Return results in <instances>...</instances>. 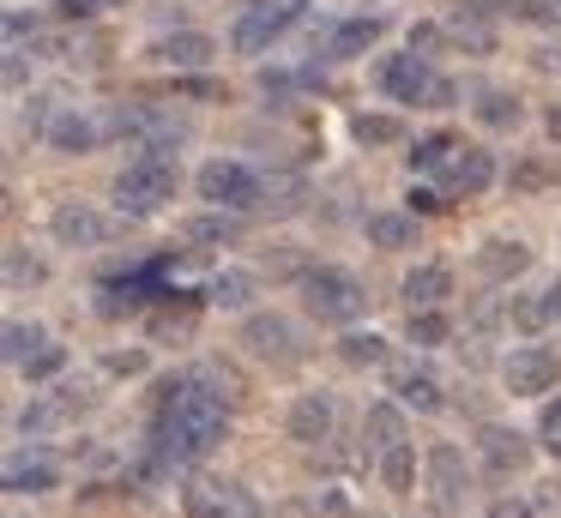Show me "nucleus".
<instances>
[{
  "mask_svg": "<svg viewBox=\"0 0 561 518\" xmlns=\"http://www.w3.org/2000/svg\"><path fill=\"white\" fill-rule=\"evenodd\" d=\"M411 482H416V452H411V440L387 446V452H380V488L411 494Z\"/></svg>",
  "mask_w": 561,
  "mask_h": 518,
  "instance_id": "22",
  "label": "nucleus"
},
{
  "mask_svg": "<svg viewBox=\"0 0 561 518\" xmlns=\"http://www.w3.org/2000/svg\"><path fill=\"white\" fill-rule=\"evenodd\" d=\"M230 434V410H224V392H211L206 373H187V380L170 385V398H163L158 410V446L163 458H175V464H194V458H206L211 446Z\"/></svg>",
  "mask_w": 561,
  "mask_h": 518,
  "instance_id": "1",
  "label": "nucleus"
},
{
  "mask_svg": "<svg viewBox=\"0 0 561 518\" xmlns=\"http://www.w3.org/2000/svg\"><path fill=\"white\" fill-rule=\"evenodd\" d=\"M477 458H483L489 476H513V470H525L531 446H525V434H513V428H483L477 434Z\"/></svg>",
  "mask_w": 561,
  "mask_h": 518,
  "instance_id": "11",
  "label": "nucleus"
},
{
  "mask_svg": "<svg viewBox=\"0 0 561 518\" xmlns=\"http://www.w3.org/2000/svg\"><path fill=\"white\" fill-rule=\"evenodd\" d=\"M7 488H13V494L55 488V464H49V458H13V464H7Z\"/></svg>",
  "mask_w": 561,
  "mask_h": 518,
  "instance_id": "23",
  "label": "nucleus"
},
{
  "mask_svg": "<svg viewBox=\"0 0 561 518\" xmlns=\"http://www.w3.org/2000/svg\"><path fill=\"white\" fill-rule=\"evenodd\" d=\"M537 440H543L549 452L561 458V404H549V410H543V422H537Z\"/></svg>",
  "mask_w": 561,
  "mask_h": 518,
  "instance_id": "40",
  "label": "nucleus"
},
{
  "mask_svg": "<svg viewBox=\"0 0 561 518\" xmlns=\"http://www.w3.org/2000/svg\"><path fill=\"white\" fill-rule=\"evenodd\" d=\"M392 385H399V398H404L411 410H423V416H428V410H440V385L428 380V373H399Z\"/></svg>",
  "mask_w": 561,
  "mask_h": 518,
  "instance_id": "31",
  "label": "nucleus"
},
{
  "mask_svg": "<svg viewBox=\"0 0 561 518\" xmlns=\"http://www.w3.org/2000/svg\"><path fill=\"white\" fill-rule=\"evenodd\" d=\"M98 7H122V0H61L67 19H85V12H98Z\"/></svg>",
  "mask_w": 561,
  "mask_h": 518,
  "instance_id": "44",
  "label": "nucleus"
},
{
  "mask_svg": "<svg viewBox=\"0 0 561 518\" xmlns=\"http://www.w3.org/2000/svg\"><path fill=\"white\" fill-rule=\"evenodd\" d=\"M447 337H453L447 313H435V308H416V313H411V344H423V349H440Z\"/></svg>",
  "mask_w": 561,
  "mask_h": 518,
  "instance_id": "30",
  "label": "nucleus"
},
{
  "mask_svg": "<svg viewBox=\"0 0 561 518\" xmlns=\"http://www.w3.org/2000/svg\"><path fill=\"white\" fill-rule=\"evenodd\" d=\"M182 241H194V248H230V241H242V217L236 211H211V217H187L182 223Z\"/></svg>",
  "mask_w": 561,
  "mask_h": 518,
  "instance_id": "20",
  "label": "nucleus"
},
{
  "mask_svg": "<svg viewBox=\"0 0 561 518\" xmlns=\"http://www.w3.org/2000/svg\"><path fill=\"white\" fill-rule=\"evenodd\" d=\"M175 181H182L175 157L139 151L134 163L115 175V205H122V217H151V211H163V205L175 199Z\"/></svg>",
  "mask_w": 561,
  "mask_h": 518,
  "instance_id": "2",
  "label": "nucleus"
},
{
  "mask_svg": "<svg viewBox=\"0 0 561 518\" xmlns=\"http://www.w3.org/2000/svg\"><path fill=\"white\" fill-rule=\"evenodd\" d=\"M459 151V139H447V133H435V139H423L411 151V169H447V157Z\"/></svg>",
  "mask_w": 561,
  "mask_h": 518,
  "instance_id": "33",
  "label": "nucleus"
},
{
  "mask_svg": "<svg viewBox=\"0 0 561 518\" xmlns=\"http://www.w3.org/2000/svg\"><path fill=\"white\" fill-rule=\"evenodd\" d=\"M519 96H507V91H483L477 96V120H483V127H519Z\"/></svg>",
  "mask_w": 561,
  "mask_h": 518,
  "instance_id": "28",
  "label": "nucleus"
},
{
  "mask_svg": "<svg viewBox=\"0 0 561 518\" xmlns=\"http://www.w3.org/2000/svg\"><path fill=\"white\" fill-rule=\"evenodd\" d=\"M501 380H507L513 398H537V392H549V385L561 380V356H556V349H543V344H525V349H513V356H507Z\"/></svg>",
  "mask_w": 561,
  "mask_h": 518,
  "instance_id": "7",
  "label": "nucleus"
},
{
  "mask_svg": "<svg viewBox=\"0 0 561 518\" xmlns=\"http://www.w3.org/2000/svg\"><path fill=\"white\" fill-rule=\"evenodd\" d=\"M549 320H556L549 301H513V325H519V332H543Z\"/></svg>",
  "mask_w": 561,
  "mask_h": 518,
  "instance_id": "37",
  "label": "nucleus"
},
{
  "mask_svg": "<svg viewBox=\"0 0 561 518\" xmlns=\"http://www.w3.org/2000/svg\"><path fill=\"white\" fill-rule=\"evenodd\" d=\"M43 133H49V145H55V151L79 157V151H91V145H98V133H103V127H98L91 115H79V108H61V115H55Z\"/></svg>",
  "mask_w": 561,
  "mask_h": 518,
  "instance_id": "18",
  "label": "nucleus"
},
{
  "mask_svg": "<svg viewBox=\"0 0 561 518\" xmlns=\"http://www.w3.org/2000/svg\"><path fill=\"white\" fill-rule=\"evenodd\" d=\"M182 91H187V96H224V91H218V84H206V79H187V84H182Z\"/></svg>",
  "mask_w": 561,
  "mask_h": 518,
  "instance_id": "49",
  "label": "nucleus"
},
{
  "mask_svg": "<svg viewBox=\"0 0 561 518\" xmlns=\"http://www.w3.org/2000/svg\"><path fill=\"white\" fill-rule=\"evenodd\" d=\"M537 187H549V163H537V157H531V163L513 169V193H537Z\"/></svg>",
  "mask_w": 561,
  "mask_h": 518,
  "instance_id": "39",
  "label": "nucleus"
},
{
  "mask_svg": "<svg viewBox=\"0 0 561 518\" xmlns=\"http://www.w3.org/2000/svg\"><path fill=\"white\" fill-rule=\"evenodd\" d=\"M453 296V272L447 265H416L411 277H404V308H440V301Z\"/></svg>",
  "mask_w": 561,
  "mask_h": 518,
  "instance_id": "19",
  "label": "nucleus"
},
{
  "mask_svg": "<svg viewBox=\"0 0 561 518\" xmlns=\"http://www.w3.org/2000/svg\"><path fill=\"white\" fill-rule=\"evenodd\" d=\"M435 48H440V31H435V24H416V31H411V55H435Z\"/></svg>",
  "mask_w": 561,
  "mask_h": 518,
  "instance_id": "42",
  "label": "nucleus"
},
{
  "mask_svg": "<svg viewBox=\"0 0 561 518\" xmlns=\"http://www.w3.org/2000/svg\"><path fill=\"white\" fill-rule=\"evenodd\" d=\"M151 55L163 60V67H182V72H194V67H206L211 55H218V43H211L206 31H175V36H163Z\"/></svg>",
  "mask_w": 561,
  "mask_h": 518,
  "instance_id": "16",
  "label": "nucleus"
},
{
  "mask_svg": "<svg viewBox=\"0 0 561 518\" xmlns=\"http://www.w3.org/2000/svg\"><path fill=\"white\" fill-rule=\"evenodd\" d=\"M302 301H308V313L327 320V325H351V320H363V313H368V289L356 284L351 272H339V265L308 272L302 277Z\"/></svg>",
  "mask_w": 561,
  "mask_h": 518,
  "instance_id": "3",
  "label": "nucleus"
},
{
  "mask_svg": "<svg viewBox=\"0 0 561 518\" xmlns=\"http://www.w3.org/2000/svg\"><path fill=\"white\" fill-rule=\"evenodd\" d=\"M428 494H435V506L440 513H459V500H465V458H459V446H428Z\"/></svg>",
  "mask_w": 561,
  "mask_h": 518,
  "instance_id": "9",
  "label": "nucleus"
},
{
  "mask_svg": "<svg viewBox=\"0 0 561 518\" xmlns=\"http://www.w3.org/2000/svg\"><path fill=\"white\" fill-rule=\"evenodd\" d=\"M525 265H531V248H525V241H483V248H477V272H483L489 284H513Z\"/></svg>",
  "mask_w": 561,
  "mask_h": 518,
  "instance_id": "14",
  "label": "nucleus"
},
{
  "mask_svg": "<svg viewBox=\"0 0 561 518\" xmlns=\"http://www.w3.org/2000/svg\"><path fill=\"white\" fill-rule=\"evenodd\" d=\"M543 127H549V139H561V103H556V108H549V115H543Z\"/></svg>",
  "mask_w": 561,
  "mask_h": 518,
  "instance_id": "50",
  "label": "nucleus"
},
{
  "mask_svg": "<svg viewBox=\"0 0 561 518\" xmlns=\"http://www.w3.org/2000/svg\"><path fill=\"white\" fill-rule=\"evenodd\" d=\"M440 175H447L453 193H465V199H471V193H483L489 181H495V157L477 151V145H459V151L447 157V169H440Z\"/></svg>",
  "mask_w": 561,
  "mask_h": 518,
  "instance_id": "12",
  "label": "nucleus"
},
{
  "mask_svg": "<svg viewBox=\"0 0 561 518\" xmlns=\"http://www.w3.org/2000/svg\"><path fill=\"white\" fill-rule=\"evenodd\" d=\"M49 229H55L61 248H103V241L115 235V217L91 211V205H61V211L49 217Z\"/></svg>",
  "mask_w": 561,
  "mask_h": 518,
  "instance_id": "8",
  "label": "nucleus"
},
{
  "mask_svg": "<svg viewBox=\"0 0 561 518\" xmlns=\"http://www.w3.org/2000/svg\"><path fill=\"white\" fill-rule=\"evenodd\" d=\"M61 368H67V349H61V344H43L37 356L25 361V373H31V380H55Z\"/></svg>",
  "mask_w": 561,
  "mask_h": 518,
  "instance_id": "36",
  "label": "nucleus"
},
{
  "mask_svg": "<svg viewBox=\"0 0 561 518\" xmlns=\"http://www.w3.org/2000/svg\"><path fill=\"white\" fill-rule=\"evenodd\" d=\"M25 31H37V19H25V12H7V36H13V43H19V36H25Z\"/></svg>",
  "mask_w": 561,
  "mask_h": 518,
  "instance_id": "46",
  "label": "nucleus"
},
{
  "mask_svg": "<svg viewBox=\"0 0 561 518\" xmlns=\"http://www.w3.org/2000/svg\"><path fill=\"white\" fill-rule=\"evenodd\" d=\"M302 199H308L302 175H266L260 181V211H272V217H296Z\"/></svg>",
  "mask_w": 561,
  "mask_h": 518,
  "instance_id": "21",
  "label": "nucleus"
},
{
  "mask_svg": "<svg viewBox=\"0 0 561 518\" xmlns=\"http://www.w3.org/2000/svg\"><path fill=\"white\" fill-rule=\"evenodd\" d=\"M428 84H435V72H428L423 55H392L387 67H380V91L399 96V103H428Z\"/></svg>",
  "mask_w": 561,
  "mask_h": 518,
  "instance_id": "10",
  "label": "nucleus"
},
{
  "mask_svg": "<svg viewBox=\"0 0 561 518\" xmlns=\"http://www.w3.org/2000/svg\"><path fill=\"white\" fill-rule=\"evenodd\" d=\"M351 133H356V145H392L404 127H399L392 115H356V120H351Z\"/></svg>",
  "mask_w": 561,
  "mask_h": 518,
  "instance_id": "32",
  "label": "nucleus"
},
{
  "mask_svg": "<svg viewBox=\"0 0 561 518\" xmlns=\"http://www.w3.org/2000/svg\"><path fill=\"white\" fill-rule=\"evenodd\" d=\"M206 296H211V308H248V301H254V277L248 272H218L206 284Z\"/></svg>",
  "mask_w": 561,
  "mask_h": 518,
  "instance_id": "25",
  "label": "nucleus"
},
{
  "mask_svg": "<svg viewBox=\"0 0 561 518\" xmlns=\"http://www.w3.org/2000/svg\"><path fill=\"white\" fill-rule=\"evenodd\" d=\"M380 31H387V24H380L375 12H363V19H344L339 31H332L327 55H332V60H356V55H368V48L380 43Z\"/></svg>",
  "mask_w": 561,
  "mask_h": 518,
  "instance_id": "17",
  "label": "nucleus"
},
{
  "mask_svg": "<svg viewBox=\"0 0 561 518\" xmlns=\"http://www.w3.org/2000/svg\"><path fill=\"white\" fill-rule=\"evenodd\" d=\"M339 356L351 361V368H380L387 361V337H375V332H351L339 344Z\"/></svg>",
  "mask_w": 561,
  "mask_h": 518,
  "instance_id": "29",
  "label": "nucleus"
},
{
  "mask_svg": "<svg viewBox=\"0 0 561 518\" xmlns=\"http://www.w3.org/2000/svg\"><path fill=\"white\" fill-rule=\"evenodd\" d=\"M489 518H537V513L525 500H495V506H489Z\"/></svg>",
  "mask_w": 561,
  "mask_h": 518,
  "instance_id": "45",
  "label": "nucleus"
},
{
  "mask_svg": "<svg viewBox=\"0 0 561 518\" xmlns=\"http://www.w3.org/2000/svg\"><path fill=\"white\" fill-rule=\"evenodd\" d=\"M302 12H308V0H254V7L236 19L230 48H236V55H266V48L278 43V36L290 31Z\"/></svg>",
  "mask_w": 561,
  "mask_h": 518,
  "instance_id": "4",
  "label": "nucleus"
},
{
  "mask_svg": "<svg viewBox=\"0 0 561 518\" xmlns=\"http://www.w3.org/2000/svg\"><path fill=\"white\" fill-rule=\"evenodd\" d=\"M332 434V398H320V392H302L290 404V440H302V446H320Z\"/></svg>",
  "mask_w": 561,
  "mask_h": 518,
  "instance_id": "15",
  "label": "nucleus"
},
{
  "mask_svg": "<svg viewBox=\"0 0 561 518\" xmlns=\"http://www.w3.org/2000/svg\"><path fill=\"white\" fill-rule=\"evenodd\" d=\"M7 284H13V289H19V284H43V265L25 260V253L13 248V253H7Z\"/></svg>",
  "mask_w": 561,
  "mask_h": 518,
  "instance_id": "38",
  "label": "nucleus"
},
{
  "mask_svg": "<svg viewBox=\"0 0 561 518\" xmlns=\"http://www.w3.org/2000/svg\"><path fill=\"white\" fill-rule=\"evenodd\" d=\"M37 349H43V332H37V325H7V361H19V368H25Z\"/></svg>",
  "mask_w": 561,
  "mask_h": 518,
  "instance_id": "34",
  "label": "nucleus"
},
{
  "mask_svg": "<svg viewBox=\"0 0 561 518\" xmlns=\"http://www.w3.org/2000/svg\"><path fill=\"white\" fill-rule=\"evenodd\" d=\"M537 67H543V72H561V48H537Z\"/></svg>",
  "mask_w": 561,
  "mask_h": 518,
  "instance_id": "48",
  "label": "nucleus"
},
{
  "mask_svg": "<svg viewBox=\"0 0 561 518\" xmlns=\"http://www.w3.org/2000/svg\"><path fill=\"white\" fill-rule=\"evenodd\" d=\"M67 416H73V398H43V404H31L25 416H19V434H49V428H61Z\"/></svg>",
  "mask_w": 561,
  "mask_h": 518,
  "instance_id": "27",
  "label": "nucleus"
},
{
  "mask_svg": "<svg viewBox=\"0 0 561 518\" xmlns=\"http://www.w3.org/2000/svg\"><path fill=\"white\" fill-rule=\"evenodd\" d=\"M501 12L519 24H556V7L549 0H501Z\"/></svg>",
  "mask_w": 561,
  "mask_h": 518,
  "instance_id": "35",
  "label": "nucleus"
},
{
  "mask_svg": "<svg viewBox=\"0 0 561 518\" xmlns=\"http://www.w3.org/2000/svg\"><path fill=\"white\" fill-rule=\"evenodd\" d=\"M151 332H158V337H170V332H194V308H182V313H158V320H151Z\"/></svg>",
  "mask_w": 561,
  "mask_h": 518,
  "instance_id": "41",
  "label": "nucleus"
},
{
  "mask_svg": "<svg viewBox=\"0 0 561 518\" xmlns=\"http://www.w3.org/2000/svg\"><path fill=\"white\" fill-rule=\"evenodd\" d=\"M411 211H440V193L416 187V193H411Z\"/></svg>",
  "mask_w": 561,
  "mask_h": 518,
  "instance_id": "47",
  "label": "nucleus"
},
{
  "mask_svg": "<svg viewBox=\"0 0 561 518\" xmlns=\"http://www.w3.org/2000/svg\"><path fill=\"white\" fill-rule=\"evenodd\" d=\"M363 434L380 446V452H387V446H399V440H404V416H399V404H368Z\"/></svg>",
  "mask_w": 561,
  "mask_h": 518,
  "instance_id": "26",
  "label": "nucleus"
},
{
  "mask_svg": "<svg viewBox=\"0 0 561 518\" xmlns=\"http://www.w3.org/2000/svg\"><path fill=\"white\" fill-rule=\"evenodd\" d=\"M543 301H549V313L561 320V284H549V289H543Z\"/></svg>",
  "mask_w": 561,
  "mask_h": 518,
  "instance_id": "51",
  "label": "nucleus"
},
{
  "mask_svg": "<svg viewBox=\"0 0 561 518\" xmlns=\"http://www.w3.org/2000/svg\"><path fill=\"white\" fill-rule=\"evenodd\" d=\"M368 241H375V248H411V241H416V217L375 211V217H368Z\"/></svg>",
  "mask_w": 561,
  "mask_h": 518,
  "instance_id": "24",
  "label": "nucleus"
},
{
  "mask_svg": "<svg viewBox=\"0 0 561 518\" xmlns=\"http://www.w3.org/2000/svg\"><path fill=\"white\" fill-rule=\"evenodd\" d=\"M199 199L224 205V211H260V175L248 163L211 157V163L199 169Z\"/></svg>",
  "mask_w": 561,
  "mask_h": 518,
  "instance_id": "5",
  "label": "nucleus"
},
{
  "mask_svg": "<svg viewBox=\"0 0 561 518\" xmlns=\"http://www.w3.org/2000/svg\"><path fill=\"white\" fill-rule=\"evenodd\" d=\"M242 344L254 349V356H266V361H290L296 356V337H290V325L278 320V313H254V320L242 325Z\"/></svg>",
  "mask_w": 561,
  "mask_h": 518,
  "instance_id": "13",
  "label": "nucleus"
},
{
  "mask_svg": "<svg viewBox=\"0 0 561 518\" xmlns=\"http://www.w3.org/2000/svg\"><path fill=\"white\" fill-rule=\"evenodd\" d=\"M453 96H459V91H453V79H440V72H435V84H428V103H423V108H447Z\"/></svg>",
  "mask_w": 561,
  "mask_h": 518,
  "instance_id": "43",
  "label": "nucleus"
},
{
  "mask_svg": "<svg viewBox=\"0 0 561 518\" xmlns=\"http://www.w3.org/2000/svg\"><path fill=\"white\" fill-rule=\"evenodd\" d=\"M182 513L187 518H260L254 494L242 482H224V476H194L182 488Z\"/></svg>",
  "mask_w": 561,
  "mask_h": 518,
  "instance_id": "6",
  "label": "nucleus"
}]
</instances>
